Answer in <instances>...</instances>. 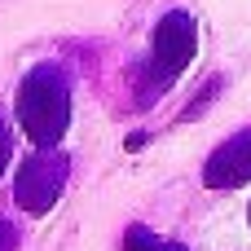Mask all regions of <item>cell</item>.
Listing matches in <instances>:
<instances>
[{"label": "cell", "instance_id": "1", "mask_svg": "<svg viewBox=\"0 0 251 251\" xmlns=\"http://www.w3.org/2000/svg\"><path fill=\"white\" fill-rule=\"evenodd\" d=\"M18 124L26 128V137L40 150H53L66 137V124H71V84H66L62 66L44 62V66H35L22 79V88H18Z\"/></svg>", "mask_w": 251, "mask_h": 251}, {"label": "cell", "instance_id": "2", "mask_svg": "<svg viewBox=\"0 0 251 251\" xmlns=\"http://www.w3.org/2000/svg\"><path fill=\"white\" fill-rule=\"evenodd\" d=\"M199 53V26L190 13L172 9L159 18L154 26V44H150V66H146V93H163Z\"/></svg>", "mask_w": 251, "mask_h": 251}, {"label": "cell", "instance_id": "3", "mask_svg": "<svg viewBox=\"0 0 251 251\" xmlns=\"http://www.w3.org/2000/svg\"><path fill=\"white\" fill-rule=\"evenodd\" d=\"M66 172H71V163H66L57 150H35V154H26V163H22L18 181H13L18 207L31 212V216H44V212L57 203V194L66 190Z\"/></svg>", "mask_w": 251, "mask_h": 251}, {"label": "cell", "instance_id": "4", "mask_svg": "<svg viewBox=\"0 0 251 251\" xmlns=\"http://www.w3.org/2000/svg\"><path fill=\"white\" fill-rule=\"evenodd\" d=\"M251 181V128L234 132L207 163H203V185L207 190H234Z\"/></svg>", "mask_w": 251, "mask_h": 251}, {"label": "cell", "instance_id": "5", "mask_svg": "<svg viewBox=\"0 0 251 251\" xmlns=\"http://www.w3.org/2000/svg\"><path fill=\"white\" fill-rule=\"evenodd\" d=\"M124 251H185V247L172 243V238H159V234L146 229V225H132V229L124 234Z\"/></svg>", "mask_w": 251, "mask_h": 251}, {"label": "cell", "instance_id": "6", "mask_svg": "<svg viewBox=\"0 0 251 251\" xmlns=\"http://www.w3.org/2000/svg\"><path fill=\"white\" fill-rule=\"evenodd\" d=\"M9 132H4V124H0V176H4V168H9Z\"/></svg>", "mask_w": 251, "mask_h": 251}]
</instances>
